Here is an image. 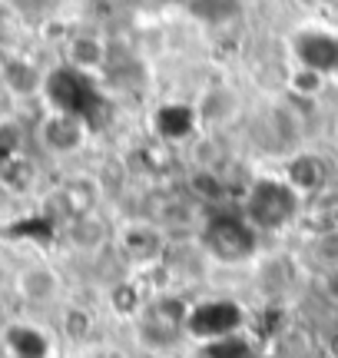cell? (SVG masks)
I'll return each instance as SVG.
<instances>
[{"label":"cell","mask_w":338,"mask_h":358,"mask_svg":"<svg viewBox=\"0 0 338 358\" xmlns=\"http://www.w3.org/2000/svg\"><path fill=\"white\" fill-rule=\"evenodd\" d=\"M299 213V192L286 179H259L246 196V219L256 229H282Z\"/></svg>","instance_id":"obj_1"},{"label":"cell","mask_w":338,"mask_h":358,"mask_svg":"<svg viewBox=\"0 0 338 358\" xmlns=\"http://www.w3.org/2000/svg\"><path fill=\"white\" fill-rule=\"evenodd\" d=\"M259 229L246 216H212L203 229V245L219 262H242L256 252Z\"/></svg>","instance_id":"obj_2"},{"label":"cell","mask_w":338,"mask_h":358,"mask_svg":"<svg viewBox=\"0 0 338 358\" xmlns=\"http://www.w3.org/2000/svg\"><path fill=\"white\" fill-rule=\"evenodd\" d=\"M43 93L50 96L53 110H60V113H73L80 120H87V116L100 106V90L93 87V80L77 70V66H64V70H53L50 77L43 80Z\"/></svg>","instance_id":"obj_3"},{"label":"cell","mask_w":338,"mask_h":358,"mask_svg":"<svg viewBox=\"0 0 338 358\" xmlns=\"http://www.w3.org/2000/svg\"><path fill=\"white\" fill-rule=\"evenodd\" d=\"M242 325V308L235 302H206V306L193 308L186 315V332L199 335V338H226V335H235V329Z\"/></svg>","instance_id":"obj_4"},{"label":"cell","mask_w":338,"mask_h":358,"mask_svg":"<svg viewBox=\"0 0 338 358\" xmlns=\"http://www.w3.org/2000/svg\"><path fill=\"white\" fill-rule=\"evenodd\" d=\"M295 57L305 70L312 73H335L338 70V37L328 30H302L292 40Z\"/></svg>","instance_id":"obj_5"},{"label":"cell","mask_w":338,"mask_h":358,"mask_svg":"<svg viewBox=\"0 0 338 358\" xmlns=\"http://www.w3.org/2000/svg\"><path fill=\"white\" fill-rule=\"evenodd\" d=\"M186 329V312L176 302H156V306L146 308L143 322H140V332L149 345L169 348Z\"/></svg>","instance_id":"obj_6"},{"label":"cell","mask_w":338,"mask_h":358,"mask_svg":"<svg viewBox=\"0 0 338 358\" xmlns=\"http://www.w3.org/2000/svg\"><path fill=\"white\" fill-rule=\"evenodd\" d=\"M40 140H43V146L53 150V153H70V150H77L80 143H83V120L73 113L53 110V113L43 120V127H40Z\"/></svg>","instance_id":"obj_7"},{"label":"cell","mask_w":338,"mask_h":358,"mask_svg":"<svg viewBox=\"0 0 338 358\" xmlns=\"http://www.w3.org/2000/svg\"><path fill=\"white\" fill-rule=\"evenodd\" d=\"M286 182L292 189L299 192H315L322 182H325V163L312 153H302V156H292L286 166Z\"/></svg>","instance_id":"obj_8"},{"label":"cell","mask_w":338,"mask_h":358,"mask_svg":"<svg viewBox=\"0 0 338 358\" xmlns=\"http://www.w3.org/2000/svg\"><path fill=\"white\" fill-rule=\"evenodd\" d=\"M17 289H20V295H24L27 302H53L57 292H60V279L47 266H30L20 272Z\"/></svg>","instance_id":"obj_9"},{"label":"cell","mask_w":338,"mask_h":358,"mask_svg":"<svg viewBox=\"0 0 338 358\" xmlns=\"http://www.w3.org/2000/svg\"><path fill=\"white\" fill-rule=\"evenodd\" d=\"M7 348L13 358H50V338L34 325H13L7 332Z\"/></svg>","instance_id":"obj_10"},{"label":"cell","mask_w":338,"mask_h":358,"mask_svg":"<svg viewBox=\"0 0 338 358\" xmlns=\"http://www.w3.org/2000/svg\"><path fill=\"white\" fill-rule=\"evenodd\" d=\"M196 127V113L189 106H182V103H169L156 113V129L159 136H166V140H179V136H189Z\"/></svg>","instance_id":"obj_11"},{"label":"cell","mask_w":338,"mask_h":358,"mask_svg":"<svg viewBox=\"0 0 338 358\" xmlns=\"http://www.w3.org/2000/svg\"><path fill=\"white\" fill-rule=\"evenodd\" d=\"M3 87H10L13 93H37L43 90V77H40V70L30 60H7L3 64Z\"/></svg>","instance_id":"obj_12"},{"label":"cell","mask_w":338,"mask_h":358,"mask_svg":"<svg viewBox=\"0 0 338 358\" xmlns=\"http://www.w3.org/2000/svg\"><path fill=\"white\" fill-rule=\"evenodd\" d=\"M159 232L149 226H130L123 232V252L130 259H153L159 252Z\"/></svg>","instance_id":"obj_13"},{"label":"cell","mask_w":338,"mask_h":358,"mask_svg":"<svg viewBox=\"0 0 338 358\" xmlns=\"http://www.w3.org/2000/svg\"><path fill=\"white\" fill-rule=\"evenodd\" d=\"M103 64V47L96 37H77L70 43V66H77L83 73H90L93 66Z\"/></svg>","instance_id":"obj_14"},{"label":"cell","mask_w":338,"mask_h":358,"mask_svg":"<svg viewBox=\"0 0 338 358\" xmlns=\"http://www.w3.org/2000/svg\"><path fill=\"white\" fill-rule=\"evenodd\" d=\"M182 3H186L196 17H203V20H209V24H219V20H226V17H233L239 0H182Z\"/></svg>","instance_id":"obj_15"},{"label":"cell","mask_w":338,"mask_h":358,"mask_svg":"<svg viewBox=\"0 0 338 358\" xmlns=\"http://www.w3.org/2000/svg\"><path fill=\"white\" fill-rule=\"evenodd\" d=\"M325 285H328V295H332V299H338V266H332Z\"/></svg>","instance_id":"obj_16"}]
</instances>
